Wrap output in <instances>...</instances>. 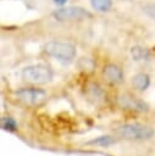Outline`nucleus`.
<instances>
[{"mask_svg":"<svg viewBox=\"0 0 155 156\" xmlns=\"http://www.w3.org/2000/svg\"><path fill=\"white\" fill-rule=\"evenodd\" d=\"M90 5L99 12H107L112 6V0H90Z\"/></svg>","mask_w":155,"mask_h":156,"instance_id":"10","label":"nucleus"},{"mask_svg":"<svg viewBox=\"0 0 155 156\" xmlns=\"http://www.w3.org/2000/svg\"><path fill=\"white\" fill-rule=\"evenodd\" d=\"M123 1H132V0H123Z\"/></svg>","mask_w":155,"mask_h":156,"instance_id":"14","label":"nucleus"},{"mask_svg":"<svg viewBox=\"0 0 155 156\" xmlns=\"http://www.w3.org/2000/svg\"><path fill=\"white\" fill-rule=\"evenodd\" d=\"M16 96L20 101H22L26 105H31V106H37L43 104L48 94L46 91H44L43 89H35V88H22L18 89L16 91Z\"/></svg>","mask_w":155,"mask_h":156,"instance_id":"5","label":"nucleus"},{"mask_svg":"<svg viewBox=\"0 0 155 156\" xmlns=\"http://www.w3.org/2000/svg\"><path fill=\"white\" fill-rule=\"evenodd\" d=\"M66 1H67V0H54V2H55L56 5H63Z\"/></svg>","mask_w":155,"mask_h":156,"instance_id":"13","label":"nucleus"},{"mask_svg":"<svg viewBox=\"0 0 155 156\" xmlns=\"http://www.w3.org/2000/svg\"><path fill=\"white\" fill-rule=\"evenodd\" d=\"M22 77L24 80L33 84H45L49 83L52 77V69L45 65H31L22 69Z\"/></svg>","mask_w":155,"mask_h":156,"instance_id":"3","label":"nucleus"},{"mask_svg":"<svg viewBox=\"0 0 155 156\" xmlns=\"http://www.w3.org/2000/svg\"><path fill=\"white\" fill-rule=\"evenodd\" d=\"M132 84H133V87H134L137 90L144 91V90H146V89L149 88V85H150V78H149V76L145 74V73H138V74H135V76L133 77Z\"/></svg>","mask_w":155,"mask_h":156,"instance_id":"7","label":"nucleus"},{"mask_svg":"<svg viewBox=\"0 0 155 156\" xmlns=\"http://www.w3.org/2000/svg\"><path fill=\"white\" fill-rule=\"evenodd\" d=\"M112 141H114V140H112L110 136H100V138L93 140L92 143H95V144H100V145H105V146H106V145H110Z\"/></svg>","mask_w":155,"mask_h":156,"instance_id":"12","label":"nucleus"},{"mask_svg":"<svg viewBox=\"0 0 155 156\" xmlns=\"http://www.w3.org/2000/svg\"><path fill=\"white\" fill-rule=\"evenodd\" d=\"M16 122H15V119L13 118H11V117H4L2 119H1V128L4 129V130H9V132H13L15 129H16Z\"/></svg>","mask_w":155,"mask_h":156,"instance_id":"11","label":"nucleus"},{"mask_svg":"<svg viewBox=\"0 0 155 156\" xmlns=\"http://www.w3.org/2000/svg\"><path fill=\"white\" fill-rule=\"evenodd\" d=\"M103 74L106 78V80L110 82V83H121L122 79H123V72H122V69L118 66L112 65V63L106 65L104 67Z\"/></svg>","mask_w":155,"mask_h":156,"instance_id":"6","label":"nucleus"},{"mask_svg":"<svg viewBox=\"0 0 155 156\" xmlns=\"http://www.w3.org/2000/svg\"><path fill=\"white\" fill-rule=\"evenodd\" d=\"M44 51L54 58H57L62 62H70L76 56V46L67 41L51 40L45 44Z\"/></svg>","mask_w":155,"mask_h":156,"instance_id":"2","label":"nucleus"},{"mask_svg":"<svg viewBox=\"0 0 155 156\" xmlns=\"http://www.w3.org/2000/svg\"><path fill=\"white\" fill-rule=\"evenodd\" d=\"M121 102H122V106L132 108V110H138V111H146L148 110V106L138 99L123 96V98H121Z\"/></svg>","mask_w":155,"mask_h":156,"instance_id":"8","label":"nucleus"},{"mask_svg":"<svg viewBox=\"0 0 155 156\" xmlns=\"http://www.w3.org/2000/svg\"><path fill=\"white\" fill-rule=\"evenodd\" d=\"M116 134L127 140H148L154 135V129L140 123H126L116 128Z\"/></svg>","mask_w":155,"mask_h":156,"instance_id":"1","label":"nucleus"},{"mask_svg":"<svg viewBox=\"0 0 155 156\" xmlns=\"http://www.w3.org/2000/svg\"><path fill=\"white\" fill-rule=\"evenodd\" d=\"M52 16L59 22H66V21H81L84 18H89L90 13L85 9L79 6H67L56 10L52 13Z\"/></svg>","mask_w":155,"mask_h":156,"instance_id":"4","label":"nucleus"},{"mask_svg":"<svg viewBox=\"0 0 155 156\" xmlns=\"http://www.w3.org/2000/svg\"><path fill=\"white\" fill-rule=\"evenodd\" d=\"M131 55L134 61H146L149 58V51L142 46H133L131 49Z\"/></svg>","mask_w":155,"mask_h":156,"instance_id":"9","label":"nucleus"}]
</instances>
